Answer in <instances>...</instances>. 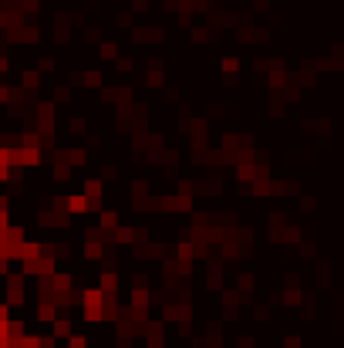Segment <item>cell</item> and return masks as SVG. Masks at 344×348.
Segmentation results:
<instances>
[{"instance_id":"1","label":"cell","mask_w":344,"mask_h":348,"mask_svg":"<svg viewBox=\"0 0 344 348\" xmlns=\"http://www.w3.org/2000/svg\"><path fill=\"white\" fill-rule=\"evenodd\" d=\"M61 207L68 209V213H84V209H88V200L74 193V196H68V200H61Z\"/></svg>"},{"instance_id":"2","label":"cell","mask_w":344,"mask_h":348,"mask_svg":"<svg viewBox=\"0 0 344 348\" xmlns=\"http://www.w3.org/2000/svg\"><path fill=\"white\" fill-rule=\"evenodd\" d=\"M98 196H101V183L98 179H88L84 183V200H98Z\"/></svg>"}]
</instances>
